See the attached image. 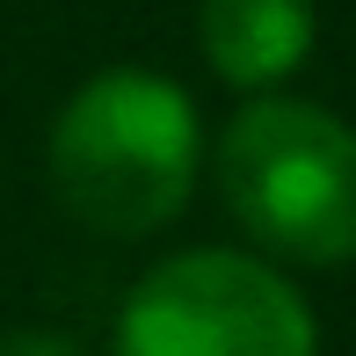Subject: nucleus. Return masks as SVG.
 I'll return each instance as SVG.
<instances>
[{
  "label": "nucleus",
  "mask_w": 356,
  "mask_h": 356,
  "mask_svg": "<svg viewBox=\"0 0 356 356\" xmlns=\"http://www.w3.org/2000/svg\"><path fill=\"white\" fill-rule=\"evenodd\" d=\"M197 44L233 95H284L298 66L320 44V8L313 0H204L197 8Z\"/></svg>",
  "instance_id": "20e7f679"
},
{
  "label": "nucleus",
  "mask_w": 356,
  "mask_h": 356,
  "mask_svg": "<svg viewBox=\"0 0 356 356\" xmlns=\"http://www.w3.org/2000/svg\"><path fill=\"white\" fill-rule=\"evenodd\" d=\"M313 298L248 248H175L138 269L109 320V356H320Z\"/></svg>",
  "instance_id": "7ed1b4c3"
},
{
  "label": "nucleus",
  "mask_w": 356,
  "mask_h": 356,
  "mask_svg": "<svg viewBox=\"0 0 356 356\" xmlns=\"http://www.w3.org/2000/svg\"><path fill=\"white\" fill-rule=\"evenodd\" d=\"M204 117L160 66H102L58 102L44 131V182L58 211L102 240H153L204 182Z\"/></svg>",
  "instance_id": "f257e3e1"
},
{
  "label": "nucleus",
  "mask_w": 356,
  "mask_h": 356,
  "mask_svg": "<svg viewBox=\"0 0 356 356\" xmlns=\"http://www.w3.org/2000/svg\"><path fill=\"white\" fill-rule=\"evenodd\" d=\"M211 175L240 248L277 269L356 262V124L305 95H254L211 138Z\"/></svg>",
  "instance_id": "f03ea898"
},
{
  "label": "nucleus",
  "mask_w": 356,
  "mask_h": 356,
  "mask_svg": "<svg viewBox=\"0 0 356 356\" xmlns=\"http://www.w3.org/2000/svg\"><path fill=\"white\" fill-rule=\"evenodd\" d=\"M0 356H88V349H80L66 327H37V320H22V327H0Z\"/></svg>",
  "instance_id": "39448f33"
}]
</instances>
